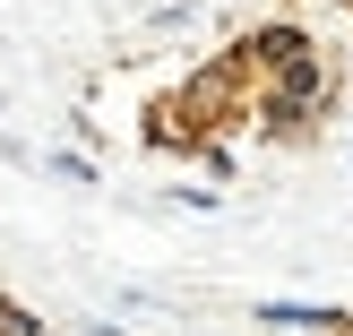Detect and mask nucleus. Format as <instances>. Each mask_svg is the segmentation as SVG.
<instances>
[{"mask_svg":"<svg viewBox=\"0 0 353 336\" xmlns=\"http://www.w3.org/2000/svg\"><path fill=\"white\" fill-rule=\"evenodd\" d=\"M259 112H268V130H302L310 112H327V61H319V52L276 61L268 86H259Z\"/></svg>","mask_w":353,"mask_h":336,"instance_id":"f257e3e1","label":"nucleus"},{"mask_svg":"<svg viewBox=\"0 0 353 336\" xmlns=\"http://www.w3.org/2000/svg\"><path fill=\"white\" fill-rule=\"evenodd\" d=\"M293 52H319L293 17H268V26H250V43H241V61H259V69H276V61H293Z\"/></svg>","mask_w":353,"mask_h":336,"instance_id":"f03ea898","label":"nucleus"},{"mask_svg":"<svg viewBox=\"0 0 353 336\" xmlns=\"http://www.w3.org/2000/svg\"><path fill=\"white\" fill-rule=\"evenodd\" d=\"M250 319H259V328H285V336H327L345 310H310V302H250Z\"/></svg>","mask_w":353,"mask_h":336,"instance_id":"7ed1b4c3","label":"nucleus"},{"mask_svg":"<svg viewBox=\"0 0 353 336\" xmlns=\"http://www.w3.org/2000/svg\"><path fill=\"white\" fill-rule=\"evenodd\" d=\"M0 336H43V319H34L26 302H9V293H0Z\"/></svg>","mask_w":353,"mask_h":336,"instance_id":"20e7f679","label":"nucleus"},{"mask_svg":"<svg viewBox=\"0 0 353 336\" xmlns=\"http://www.w3.org/2000/svg\"><path fill=\"white\" fill-rule=\"evenodd\" d=\"M336 9H353V0H336Z\"/></svg>","mask_w":353,"mask_h":336,"instance_id":"39448f33","label":"nucleus"}]
</instances>
